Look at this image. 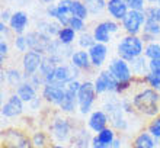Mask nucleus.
Returning <instances> with one entry per match:
<instances>
[{"label": "nucleus", "mask_w": 160, "mask_h": 148, "mask_svg": "<svg viewBox=\"0 0 160 148\" xmlns=\"http://www.w3.org/2000/svg\"><path fill=\"white\" fill-rule=\"evenodd\" d=\"M137 115L152 119L160 115V92L144 84L141 79H135L134 86L128 92Z\"/></svg>", "instance_id": "nucleus-1"}, {"label": "nucleus", "mask_w": 160, "mask_h": 148, "mask_svg": "<svg viewBox=\"0 0 160 148\" xmlns=\"http://www.w3.org/2000/svg\"><path fill=\"white\" fill-rule=\"evenodd\" d=\"M101 107L109 116V127H112L118 134H128L131 131V121L122 110L121 96L106 94L101 100Z\"/></svg>", "instance_id": "nucleus-2"}, {"label": "nucleus", "mask_w": 160, "mask_h": 148, "mask_svg": "<svg viewBox=\"0 0 160 148\" xmlns=\"http://www.w3.org/2000/svg\"><path fill=\"white\" fill-rule=\"evenodd\" d=\"M79 123L74 122L67 115L61 113V112H54L51 115L48 125H47V131L51 136L52 142H58V144H70L72 136L76 131Z\"/></svg>", "instance_id": "nucleus-3"}, {"label": "nucleus", "mask_w": 160, "mask_h": 148, "mask_svg": "<svg viewBox=\"0 0 160 148\" xmlns=\"http://www.w3.org/2000/svg\"><path fill=\"white\" fill-rule=\"evenodd\" d=\"M105 68L119 83V92H118L119 96L128 93L135 81V77L132 74L130 63L125 61L124 58H121V57H118V55H114L112 58H109Z\"/></svg>", "instance_id": "nucleus-4"}, {"label": "nucleus", "mask_w": 160, "mask_h": 148, "mask_svg": "<svg viewBox=\"0 0 160 148\" xmlns=\"http://www.w3.org/2000/svg\"><path fill=\"white\" fill-rule=\"evenodd\" d=\"M144 47L146 44L140 35L124 34L118 38V42L115 45V55H118L130 63L140 55H144Z\"/></svg>", "instance_id": "nucleus-5"}, {"label": "nucleus", "mask_w": 160, "mask_h": 148, "mask_svg": "<svg viewBox=\"0 0 160 148\" xmlns=\"http://www.w3.org/2000/svg\"><path fill=\"white\" fill-rule=\"evenodd\" d=\"M98 99H99V96H98L96 90H95L93 80L84 77L83 80H82V86H80L79 93H77V102H79L77 113H79L82 118H88V115L90 113L93 109H96L95 105H96Z\"/></svg>", "instance_id": "nucleus-6"}, {"label": "nucleus", "mask_w": 160, "mask_h": 148, "mask_svg": "<svg viewBox=\"0 0 160 148\" xmlns=\"http://www.w3.org/2000/svg\"><path fill=\"white\" fill-rule=\"evenodd\" d=\"M0 148H34L31 135L16 127L4 128L0 134Z\"/></svg>", "instance_id": "nucleus-7"}, {"label": "nucleus", "mask_w": 160, "mask_h": 148, "mask_svg": "<svg viewBox=\"0 0 160 148\" xmlns=\"http://www.w3.org/2000/svg\"><path fill=\"white\" fill-rule=\"evenodd\" d=\"M92 80H93L95 90H96V93L99 98H103L106 94H118L119 83L106 68H102V70L95 73V76H93Z\"/></svg>", "instance_id": "nucleus-8"}, {"label": "nucleus", "mask_w": 160, "mask_h": 148, "mask_svg": "<svg viewBox=\"0 0 160 148\" xmlns=\"http://www.w3.org/2000/svg\"><path fill=\"white\" fill-rule=\"evenodd\" d=\"M146 21H147V16H146L144 10L130 9V12L127 13V16L121 22L122 32L127 35H141Z\"/></svg>", "instance_id": "nucleus-9"}, {"label": "nucleus", "mask_w": 160, "mask_h": 148, "mask_svg": "<svg viewBox=\"0 0 160 148\" xmlns=\"http://www.w3.org/2000/svg\"><path fill=\"white\" fill-rule=\"evenodd\" d=\"M66 86L67 84H61V83H48L41 89L39 96L45 102V105L58 109V106L61 105L66 96Z\"/></svg>", "instance_id": "nucleus-10"}, {"label": "nucleus", "mask_w": 160, "mask_h": 148, "mask_svg": "<svg viewBox=\"0 0 160 148\" xmlns=\"http://www.w3.org/2000/svg\"><path fill=\"white\" fill-rule=\"evenodd\" d=\"M25 102L22 100L15 92L12 94H9L6 100L2 103V109H0V115L3 119H18L25 113Z\"/></svg>", "instance_id": "nucleus-11"}, {"label": "nucleus", "mask_w": 160, "mask_h": 148, "mask_svg": "<svg viewBox=\"0 0 160 148\" xmlns=\"http://www.w3.org/2000/svg\"><path fill=\"white\" fill-rule=\"evenodd\" d=\"M44 60V54L38 52L34 50H28L25 54H22L21 57V68L23 71L25 80H28L31 76H34L39 71V67Z\"/></svg>", "instance_id": "nucleus-12"}, {"label": "nucleus", "mask_w": 160, "mask_h": 148, "mask_svg": "<svg viewBox=\"0 0 160 148\" xmlns=\"http://www.w3.org/2000/svg\"><path fill=\"white\" fill-rule=\"evenodd\" d=\"M84 74L80 71L77 67H74L70 61L64 64H60L55 67L54 71V83H61V84H67L73 80L82 79Z\"/></svg>", "instance_id": "nucleus-13"}, {"label": "nucleus", "mask_w": 160, "mask_h": 148, "mask_svg": "<svg viewBox=\"0 0 160 148\" xmlns=\"http://www.w3.org/2000/svg\"><path fill=\"white\" fill-rule=\"evenodd\" d=\"M89 57H90V63L92 67L95 68V71H99L105 67V64H108V57H109V45L101 42H95L93 47L88 50Z\"/></svg>", "instance_id": "nucleus-14"}, {"label": "nucleus", "mask_w": 160, "mask_h": 148, "mask_svg": "<svg viewBox=\"0 0 160 148\" xmlns=\"http://www.w3.org/2000/svg\"><path fill=\"white\" fill-rule=\"evenodd\" d=\"M84 125H86L93 134H98V132H101L102 129H105L106 127H109V116H108V113H106L102 107H98V109H93L92 112L88 115Z\"/></svg>", "instance_id": "nucleus-15"}, {"label": "nucleus", "mask_w": 160, "mask_h": 148, "mask_svg": "<svg viewBox=\"0 0 160 148\" xmlns=\"http://www.w3.org/2000/svg\"><path fill=\"white\" fill-rule=\"evenodd\" d=\"M9 26H10V29H12V32L15 35H25L29 31L31 26V17L28 15V12H25L23 9L13 10Z\"/></svg>", "instance_id": "nucleus-16"}, {"label": "nucleus", "mask_w": 160, "mask_h": 148, "mask_svg": "<svg viewBox=\"0 0 160 148\" xmlns=\"http://www.w3.org/2000/svg\"><path fill=\"white\" fill-rule=\"evenodd\" d=\"M25 36H26V41H28L29 50L38 51V52H41V54H44V55L47 54V48L50 45L51 39H54V38H50V36L41 34V32L37 31L35 28L28 31L25 34Z\"/></svg>", "instance_id": "nucleus-17"}, {"label": "nucleus", "mask_w": 160, "mask_h": 148, "mask_svg": "<svg viewBox=\"0 0 160 148\" xmlns=\"http://www.w3.org/2000/svg\"><path fill=\"white\" fill-rule=\"evenodd\" d=\"M70 63H72L74 67L79 68L84 76H86V74H95V68L92 67V63H90V57H89L88 50L76 48L74 52H73V55H72V58H70Z\"/></svg>", "instance_id": "nucleus-18"}, {"label": "nucleus", "mask_w": 160, "mask_h": 148, "mask_svg": "<svg viewBox=\"0 0 160 148\" xmlns=\"http://www.w3.org/2000/svg\"><path fill=\"white\" fill-rule=\"evenodd\" d=\"M130 148H160V141H157L150 132L144 128L135 132L130 141Z\"/></svg>", "instance_id": "nucleus-19"}, {"label": "nucleus", "mask_w": 160, "mask_h": 148, "mask_svg": "<svg viewBox=\"0 0 160 148\" xmlns=\"http://www.w3.org/2000/svg\"><path fill=\"white\" fill-rule=\"evenodd\" d=\"M92 138H93V132L84 123H79L72 136L70 145L73 148H90Z\"/></svg>", "instance_id": "nucleus-20"}, {"label": "nucleus", "mask_w": 160, "mask_h": 148, "mask_svg": "<svg viewBox=\"0 0 160 148\" xmlns=\"http://www.w3.org/2000/svg\"><path fill=\"white\" fill-rule=\"evenodd\" d=\"M90 32H92L93 38H95V41H96V42L106 44V45H109V44L112 42L114 34L111 32L109 17H108V19H102V21L96 22V23L92 26Z\"/></svg>", "instance_id": "nucleus-21"}, {"label": "nucleus", "mask_w": 160, "mask_h": 148, "mask_svg": "<svg viewBox=\"0 0 160 148\" xmlns=\"http://www.w3.org/2000/svg\"><path fill=\"white\" fill-rule=\"evenodd\" d=\"M130 12L128 4L125 0H106V15L109 19H114L117 22H122V19Z\"/></svg>", "instance_id": "nucleus-22"}, {"label": "nucleus", "mask_w": 160, "mask_h": 148, "mask_svg": "<svg viewBox=\"0 0 160 148\" xmlns=\"http://www.w3.org/2000/svg\"><path fill=\"white\" fill-rule=\"evenodd\" d=\"M34 28L37 31H39L41 34L50 36V38H57L60 29H61L63 26L60 25L57 21H54V19H48V17L44 16V17H39V19L35 21Z\"/></svg>", "instance_id": "nucleus-23"}, {"label": "nucleus", "mask_w": 160, "mask_h": 148, "mask_svg": "<svg viewBox=\"0 0 160 148\" xmlns=\"http://www.w3.org/2000/svg\"><path fill=\"white\" fill-rule=\"evenodd\" d=\"M77 109H79V102H77V93L76 92H72V90L66 89V96H64L61 105L58 106V112L67 115V116H73V115L77 113Z\"/></svg>", "instance_id": "nucleus-24"}, {"label": "nucleus", "mask_w": 160, "mask_h": 148, "mask_svg": "<svg viewBox=\"0 0 160 148\" xmlns=\"http://www.w3.org/2000/svg\"><path fill=\"white\" fill-rule=\"evenodd\" d=\"M15 93H16L18 96L28 105V103H31L35 98H38L39 96V90L37 89L29 80H23L21 84L15 89Z\"/></svg>", "instance_id": "nucleus-25"}, {"label": "nucleus", "mask_w": 160, "mask_h": 148, "mask_svg": "<svg viewBox=\"0 0 160 148\" xmlns=\"http://www.w3.org/2000/svg\"><path fill=\"white\" fill-rule=\"evenodd\" d=\"M141 39L144 41V44L153 42V41H159L160 39V23L152 19H147L144 23L143 32H141Z\"/></svg>", "instance_id": "nucleus-26"}, {"label": "nucleus", "mask_w": 160, "mask_h": 148, "mask_svg": "<svg viewBox=\"0 0 160 148\" xmlns=\"http://www.w3.org/2000/svg\"><path fill=\"white\" fill-rule=\"evenodd\" d=\"M4 73H6V86L9 89H16L22 81L25 80L23 71L21 67H4Z\"/></svg>", "instance_id": "nucleus-27"}, {"label": "nucleus", "mask_w": 160, "mask_h": 148, "mask_svg": "<svg viewBox=\"0 0 160 148\" xmlns=\"http://www.w3.org/2000/svg\"><path fill=\"white\" fill-rule=\"evenodd\" d=\"M131 70H132V74H134L135 79H143L144 76H147L150 73V68H148V60L144 57V55H140L137 58H134L132 61H130Z\"/></svg>", "instance_id": "nucleus-28"}, {"label": "nucleus", "mask_w": 160, "mask_h": 148, "mask_svg": "<svg viewBox=\"0 0 160 148\" xmlns=\"http://www.w3.org/2000/svg\"><path fill=\"white\" fill-rule=\"evenodd\" d=\"M31 140H32L34 148H48L51 145V142H52L48 131L41 129V128L31 132Z\"/></svg>", "instance_id": "nucleus-29"}, {"label": "nucleus", "mask_w": 160, "mask_h": 148, "mask_svg": "<svg viewBox=\"0 0 160 148\" xmlns=\"http://www.w3.org/2000/svg\"><path fill=\"white\" fill-rule=\"evenodd\" d=\"M117 136H118V132L115 131L112 127H106L105 129H102L101 132L93 134V138H95L98 142L106 145V147H111V145L114 144V141L117 140Z\"/></svg>", "instance_id": "nucleus-30"}, {"label": "nucleus", "mask_w": 160, "mask_h": 148, "mask_svg": "<svg viewBox=\"0 0 160 148\" xmlns=\"http://www.w3.org/2000/svg\"><path fill=\"white\" fill-rule=\"evenodd\" d=\"M55 65L52 61H51V58L48 57V55H44V60H42V64L41 67H39V74H41L44 79H45V83L48 84V83H54V71H55Z\"/></svg>", "instance_id": "nucleus-31"}, {"label": "nucleus", "mask_w": 160, "mask_h": 148, "mask_svg": "<svg viewBox=\"0 0 160 148\" xmlns=\"http://www.w3.org/2000/svg\"><path fill=\"white\" fill-rule=\"evenodd\" d=\"M77 36H79V34H77L73 28H70V26H63V28L60 29L57 39H58L63 45H74L77 41Z\"/></svg>", "instance_id": "nucleus-32"}, {"label": "nucleus", "mask_w": 160, "mask_h": 148, "mask_svg": "<svg viewBox=\"0 0 160 148\" xmlns=\"http://www.w3.org/2000/svg\"><path fill=\"white\" fill-rule=\"evenodd\" d=\"M89 9L90 16H101L106 12V0H82Z\"/></svg>", "instance_id": "nucleus-33"}, {"label": "nucleus", "mask_w": 160, "mask_h": 148, "mask_svg": "<svg viewBox=\"0 0 160 148\" xmlns=\"http://www.w3.org/2000/svg\"><path fill=\"white\" fill-rule=\"evenodd\" d=\"M72 16L82 17L84 21H88L90 13H89L88 6L82 2V0H73L72 2Z\"/></svg>", "instance_id": "nucleus-34"}, {"label": "nucleus", "mask_w": 160, "mask_h": 148, "mask_svg": "<svg viewBox=\"0 0 160 148\" xmlns=\"http://www.w3.org/2000/svg\"><path fill=\"white\" fill-rule=\"evenodd\" d=\"M95 38H93V35L90 31H84L82 34H79L77 36V41H76V47L77 48H82V50H89L90 47L95 45Z\"/></svg>", "instance_id": "nucleus-35"}, {"label": "nucleus", "mask_w": 160, "mask_h": 148, "mask_svg": "<svg viewBox=\"0 0 160 148\" xmlns=\"http://www.w3.org/2000/svg\"><path fill=\"white\" fill-rule=\"evenodd\" d=\"M144 57L147 60H153L160 57V41H153L147 42L144 47Z\"/></svg>", "instance_id": "nucleus-36"}, {"label": "nucleus", "mask_w": 160, "mask_h": 148, "mask_svg": "<svg viewBox=\"0 0 160 148\" xmlns=\"http://www.w3.org/2000/svg\"><path fill=\"white\" fill-rule=\"evenodd\" d=\"M12 45L13 48H15V51L16 52H19V54H25L26 51L29 50V47H28V41H26V36L25 35H15L12 39Z\"/></svg>", "instance_id": "nucleus-37"}, {"label": "nucleus", "mask_w": 160, "mask_h": 148, "mask_svg": "<svg viewBox=\"0 0 160 148\" xmlns=\"http://www.w3.org/2000/svg\"><path fill=\"white\" fill-rule=\"evenodd\" d=\"M146 129L152 134L157 141H160V115L154 116V118L148 119V122L146 123Z\"/></svg>", "instance_id": "nucleus-38"}, {"label": "nucleus", "mask_w": 160, "mask_h": 148, "mask_svg": "<svg viewBox=\"0 0 160 148\" xmlns=\"http://www.w3.org/2000/svg\"><path fill=\"white\" fill-rule=\"evenodd\" d=\"M121 106H122V110L125 112V115L128 116V118L140 116V115H137V112H135L134 105H132V100H131V98H130V94L128 93L121 96Z\"/></svg>", "instance_id": "nucleus-39"}, {"label": "nucleus", "mask_w": 160, "mask_h": 148, "mask_svg": "<svg viewBox=\"0 0 160 148\" xmlns=\"http://www.w3.org/2000/svg\"><path fill=\"white\" fill-rule=\"evenodd\" d=\"M141 80H143V83L147 84L148 87H152V89L160 92V73L150 71L147 76H144Z\"/></svg>", "instance_id": "nucleus-40"}, {"label": "nucleus", "mask_w": 160, "mask_h": 148, "mask_svg": "<svg viewBox=\"0 0 160 148\" xmlns=\"http://www.w3.org/2000/svg\"><path fill=\"white\" fill-rule=\"evenodd\" d=\"M68 26L73 28L77 34H82L84 31H88V21H84V19L77 17V16H72L70 17V22H68Z\"/></svg>", "instance_id": "nucleus-41"}, {"label": "nucleus", "mask_w": 160, "mask_h": 148, "mask_svg": "<svg viewBox=\"0 0 160 148\" xmlns=\"http://www.w3.org/2000/svg\"><path fill=\"white\" fill-rule=\"evenodd\" d=\"M144 13L147 19L156 21L160 23V6L159 4H147V7L144 9Z\"/></svg>", "instance_id": "nucleus-42"}, {"label": "nucleus", "mask_w": 160, "mask_h": 148, "mask_svg": "<svg viewBox=\"0 0 160 148\" xmlns=\"http://www.w3.org/2000/svg\"><path fill=\"white\" fill-rule=\"evenodd\" d=\"M9 54H10V44H9L8 39L2 38L0 39V64L2 65L6 63Z\"/></svg>", "instance_id": "nucleus-43"}, {"label": "nucleus", "mask_w": 160, "mask_h": 148, "mask_svg": "<svg viewBox=\"0 0 160 148\" xmlns=\"http://www.w3.org/2000/svg\"><path fill=\"white\" fill-rule=\"evenodd\" d=\"M44 105H45V102L42 100L41 96H38V98H35L31 103H28V110H29L31 113H39L42 110V107H44Z\"/></svg>", "instance_id": "nucleus-44"}, {"label": "nucleus", "mask_w": 160, "mask_h": 148, "mask_svg": "<svg viewBox=\"0 0 160 148\" xmlns=\"http://www.w3.org/2000/svg\"><path fill=\"white\" fill-rule=\"evenodd\" d=\"M44 16L48 17V19H57L58 16V7H57V3L52 4H47L45 9H44Z\"/></svg>", "instance_id": "nucleus-45"}, {"label": "nucleus", "mask_w": 160, "mask_h": 148, "mask_svg": "<svg viewBox=\"0 0 160 148\" xmlns=\"http://www.w3.org/2000/svg\"><path fill=\"white\" fill-rule=\"evenodd\" d=\"M0 35H2V38L4 39H13V36H15V34L12 32V29H10V26H9V23H6V22H2L0 21Z\"/></svg>", "instance_id": "nucleus-46"}, {"label": "nucleus", "mask_w": 160, "mask_h": 148, "mask_svg": "<svg viewBox=\"0 0 160 148\" xmlns=\"http://www.w3.org/2000/svg\"><path fill=\"white\" fill-rule=\"evenodd\" d=\"M125 3L132 10H144L147 7V2L146 0H125Z\"/></svg>", "instance_id": "nucleus-47"}, {"label": "nucleus", "mask_w": 160, "mask_h": 148, "mask_svg": "<svg viewBox=\"0 0 160 148\" xmlns=\"http://www.w3.org/2000/svg\"><path fill=\"white\" fill-rule=\"evenodd\" d=\"M28 80H29L31 83H32V84H34L35 87L39 90V92H41V89L47 84V83H45V79H44V77H42L39 73H37V74H34V76H31Z\"/></svg>", "instance_id": "nucleus-48"}, {"label": "nucleus", "mask_w": 160, "mask_h": 148, "mask_svg": "<svg viewBox=\"0 0 160 148\" xmlns=\"http://www.w3.org/2000/svg\"><path fill=\"white\" fill-rule=\"evenodd\" d=\"M12 15H13V10H10L9 7L2 9V12H0V21L9 23V22H10V19H12Z\"/></svg>", "instance_id": "nucleus-49"}, {"label": "nucleus", "mask_w": 160, "mask_h": 148, "mask_svg": "<svg viewBox=\"0 0 160 148\" xmlns=\"http://www.w3.org/2000/svg\"><path fill=\"white\" fill-rule=\"evenodd\" d=\"M148 68H150V71L160 73V57L153 58V60H148Z\"/></svg>", "instance_id": "nucleus-50"}, {"label": "nucleus", "mask_w": 160, "mask_h": 148, "mask_svg": "<svg viewBox=\"0 0 160 148\" xmlns=\"http://www.w3.org/2000/svg\"><path fill=\"white\" fill-rule=\"evenodd\" d=\"M90 148H111V147H106V145L101 144V142H98L95 138H92V144H90Z\"/></svg>", "instance_id": "nucleus-51"}, {"label": "nucleus", "mask_w": 160, "mask_h": 148, "mask_svg": "<svg viewBox=\"0 0 160 148\" xmlns=\"http://www.w3.org/2000/svg\"><path fill=\"white\" fill-rule=\"evenodd\" d=\"M48 148H67L66 144H58V142H51V145Z\"/></svg>", "instance_id": "nucleus-52"}, {"label": "nucleus", "mask_w": 160, "mask_h": 148, "mask_svg": "<svg viewBox=\"0 0 160 148\" xmlns=\"http://www.w3.org/2000/svg\"><path fill=\"white\" fill-rule=\"evenodd\" d=\"M39 3H42V4H52V3H57V2H58V0H38Z\"/></svg>", "instance_id": "nucleus-53"}, {"label": "nucleus", "mask_w": 160, "mask_h": 148, "mask_svg": "<svg viewBox=\"0 0 160 148\" xmlns=\"http://www.w3.org/2000/svg\"><path fill=\"white\" fill-rule=\"evenodd\" d=\"M147 4H157V0H146Z\"/></svg>", "instance_id": "nucleus-54"}, {"label": "nucleus", "mask_w": 160, "mask_h": 148, "mask_svg": "<svg viewBox=\"0 0 160 148\" xmlns=\"http://www.w3.org/2000/svg\"><path fill=\"white\" fill-rule=\"evenodd\" d=\"M8 2H18V0H8Z\"/></svg>", "instance_id": "nucleus-55"}, {"label": "nucleus", "mask_w": 160, "mask_h": 148, "mask_svg": "<svg viewBox=\"0 0 160 148\" xmlns=\"http://www.w3.org/2000/svg\"><path fill=\"white\" fill-rule=\"evenodd\" d=\"M157 4H159V6H160V0H157Z\"/></svg>", "instance_id": "nucleus-56"}]
</instances>
